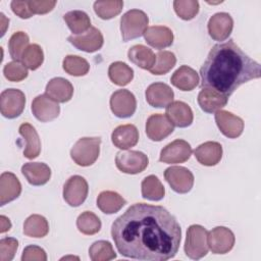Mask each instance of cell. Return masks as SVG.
<instances>
[{
	"label": "cell",
	"instance_id": "30bf717a",
	"mask_svg": "<svg viewBox=\"0 0 261 261\" xmlns=\"http://www.w3.org/2000/svg\"><path fill=\"white\" fill-rule=\"evenodd\" d=\"M110 108L113 114L119 118L130 117L137 108L136 97L128 90H117L110 97Z\"/></svg>",
	"mask_w": 261,
	"mask_h": 261
},
{
	"label": "cell",
	"instance_id": "d590c367",
	"mask_svg": "<svg viewBox=\"0 0 261 261\" xmlns=\"http://www.w3.org/2000/svg\"><path fill=\"white\" fill-rule=\"evenodd\" d=\"M123 7L121 0H104L96 1L94 3V10L96 14L102 19H111L118 15Z\"/></svg>",
	"mask_w": 261,
	"mask_h": 261
},
{
	"label": "cell",
	"instance_id": "52a82bcc",
	"mask_svg": "<svg viewBox=\"0 0 261 261\" xmlns=\"http://www.w3.org/2000/svg\"><path fill=\"white\" fill-rule=\"evenodd\" d=\"M25 106V96L17 89H6L0 96L1 114L9 119L19 116Z\"/></svg>",
	"mask_w": 261,
	"mask_h": 261
},
{
	"label": "cell",
	"instance_id": "603a6c76",
	"mask_svg": "<svg viewBox=\"0 0 261 261\" xmlns=\"http://www.w3.org/2000/svg\"><path fill=\"white\" fill-rule=\"evenodd\" d=\"M111 141L115 147L127 150L137 145L139 141V130L134 124H122L114 128Z\"/></svg>",
	"mask_w": 261,
	"mask_h": 261
},
{
	"label": "cell",
	"instance_id": "83f0119b",
	"mask_svg": "<svg viewBox=\"0 0 261 261\" xmlns=\"http://www.w3.org/2000/svg\"><path fill=\"white\" fill-rule=\"evenodd\" d=\"M171 84L181 91H192L199 84V74L188 65H181L170 77Z\"/></svg>",
	"mask_w": 261,
	"mask_h": 261
},
{
	"label": "cell",
	"instance_id": "9a60e30c",
	"mask_svg": "<svg viewBox=\"0 0 261 261\" xmlns=\"http://www.w3.org/2000/svg\"><path fill=\"white\" fill-rule=\"evenodd\" d=\"M215 121L220 132L229 139H236L243 134L244 121L241 117L225 110L215 112Z\"/></svg>",
	"mask_w": 261,
	"mask_h": 261
},
{
	"label": "cell",
	"instance_id": "ac0fdd59",
	"mask_svg": "<svg viewBox=\"0 0 261 261\" xmlns=\"http://www.w3.org/2000/svg\"><path fill=\"white\" fill-rule=\"evenodd\" d=\"M146 101L155 108L166 107L173 101L174 93L171 88L164 83L151 84L146 90Z\"/></svg>",
	"mask_w": 261,
	"mask_h": 261
},
{
	"label": "cell",
	"instance_id": "7402d4cb",
	"mask_svg": "<svg viewBox=\"0 0 261 261\" xmlns=\"http://www.w3.org/2000/svg\"><path fill=\"white\" fill-rule=\"evenodd\" d=\"M21 193V185L15 174L5 171L0 176V205L15 200Z\"/></svg>",
	"mask_w": 261,
	"mask_h": 261
},
{
	"label": "cell",
	"instance_id": "484cf974",
	"mask_svg": "<svg viewBox=\"0 0 261 261\" xmlns=\"http://www.w3.org/2000/svg\"><path fill=\"white\" fill-rule=\"evenodd\" d=\"M146 42L155 49H164L173 43L172 31L163 25H153L146 30L144 33Z\"/></svg>",
	"mask_w": 261,
	"mask_h": 261
},
{
	"label": "cell",
	"instance_id": "d4e9b609",
	"mask_svg": "<svg viewBox=\"0 0 261 261\" xmlns=\"http://www.w3.org/2000/svg\"><path fill=\"white\" fill-rule=\"evenodd\" d=\"M45 94L57 103L68 102L73 95V87L69 81L63 77H54L46 86Z\"/></svg>",
	"mask_w": 261,
	"mask_h": 261
},
{
	"label": "cell",
	"instance_id": "1f68e13d",
	"mask_svg": "<svg viewBox=\"0 0 261 261\" xmlns=\"http://www.w3.org/2000/svg\"><path fill=\"white\" fill-rule=\"evenodd\" d=\"M48 232L49 223L42 215L33 214L23 223V233L30 238H44Z\"/></svg>",
	"mask_w": 261,
	"mask_h": 261
},
{
	"label": "cell",
	"instance_id": "3957f363",
	"mask_svg": "<svg viewBox=\"0 0 261 261\" xmlns=\"http://www.w3.org/2000/svg\"><path fill=\"white\" fill-rule=\"evenodd\" d=\"M148 15L140 9H130L120 18V32L124 42L140 38L148 29Z\"/></svg>",
	"mask_w": 261,
	"mask_h": 261
},
{
	"label": "cell",
	"instance_id": "2e32d148",
	"mask_svg": "<svg viewBox=\"0 0 261 261\" xmlns=\"http://www.w3.org/2000/svg\"><path fill=\"white\" fill-rule=\"evenodd\" d=\"M173 124L167 118L166 115L156 113L149 116L146 122V134L147 137L154 141L160 142L167 138L173 132Z\"/></svg>",
	"mask_w": 261,
	"mask_h": 261
},
{
	"label": "cell",
	"instance_id": "b9f144b4",
	"mask_svg": "<svg viewBox=\"0 0 261 261\" xmlns=\"http://www.w3.org/2000/svg\"><path fill=\"white\" fill-rule=\"evenodd\" d=\"M175 13L184 20L193 19L199 12V2L196 0H175L173 1Z\"/></svg>",
	"mask_w": 261,
	"mask_h": 261
},
{
	"label": "cell",
	"instance_id": "4fadbf2b",
	"mask_svg": "<svg viewBox=\"0 0 261 261\" xmlns=\"http://www.w3.org/2000/svg\"><path fill=\"white\" fill-rule=\"evenodd\" d=\"M68 42L76 49L92 53L102 48L104 39L102 33L95 27H91L86 33L81 35H71L67 38Z\"/></svg>",
	"mask_w": 261,
	"mask_h": 261
},
{
	"label": "cell",
	"instance_id": "7bdbcfd3",
	"mask_svg": "<svg viewBox=\"0 0 261 261\" xmlns=\"http://www.w3.org/2000/svg\"><path fill=\"white\" fill-rule=\"evenodd\" d=\"M4 76L10 82H21L28 76L27 67L19 61H11L5 64L3 68Z\"/></svg>",
	"mask_w": 261,
	"mask_h": 261
},
{
	"label": "cell",
	"instance_id": "e575fe53",
	"mask_svg": "<svg viewBox=\"0 0 261 261\" xmlns=\"http://www.w3.org/2000/svg\"><path fill=\"white\" fill-rule=\"evenodd\" d=\"M76 227L82 233L92 236L100 231L101 220L95 213L85 211L79 215L76 219Z\"/></svg>",
	"mask_w": 261,
	"mask_h": 261
},
{
	"label": "cell",
	"instance_id": "44dd1931",
	"mask_svg": "<svg viewBox=\"0 0 261 261\" xmlns=\"http://www.w3.org/2000/svg\"><path fill=\"white\" fill-rule=\"evenodd\" d=\"M194 155L202 165L214 166L222 158V146L217 142H205L194 150Z\"/></svg>",
	"mask_w": 261,
	"mask_h": 261
},
{
	"label": "cell",
	"instance_id": "8992f818",
	"mask_svg": "<svg viewBox=\"0 0 261 261\" xmlns=\"http://www.w3.org/2000/svg\"><path fill=\"white\" fill-rule=\"evenodd\" d=\"M149 163L147 155L140 151H121L116 154V167L123 173L137 174L144 171Z\"/></svg>",
	"mask_w": 261,
	"mask_h": 261
},
{
	"label": "cell",
	"instance_id": "4316f807",
	"mask_svg": "<svg viewBox=\"0 0 261 261\" xmlns=\"http://www.w3.org/2000/svg\"><path fill=\"white\" fill-rule=\"evenodd\" d=\"M19 135L25 141L23 156L28 159H35L41 153V141L36 128L28 122L20 124L18 128Z\"/></svg>",
	"mask_w": 261,
	"mask_h": 261
},
{
	"label": "cell",
	"instance_id": "5bb4252c",
	"mask_svg": "<svg viewBox=\"0 0 261 261\" xmlns=\"http://www.w3.org/2000/svg\"><path fill=\"white\" fill-rule=\"evenodd\" d=\"M32 112L38 120L48 122L58 117L60 106L46 94L39 95L32 102Z\"/></svg>",
	"mask_w": 261,
	"mask_h": 261
},
{
	"label": "cell",
	"instance_id": "cb8c5ba5",
	"mask_svg": "<svg viewBox=\"0 0 261 261\" xmlns=\"http://www.w3.org/2000/svg\"><path fill=\"white\" fill-rule=\"evenodd\" d=\"M21 173L33 186H43L51 177L50 167L43 162H28L21 166Z\"/></svg>",
	"mask_w": 261,
	"mask_h": 261
},
{
	"label": "cell",
	"instance_id": "c3c4849f",
	"mask_svg": "<svg viewBox=\"0 0 261 261\" xmlns=\"http://www.w3.org/2000/svg\"><path fill=\"white\" fill-rule=\"evenodd\" d=\"M10 228H11V222L9 218H7L4 215H1L0 216V232L4 233L8 231Z\"/></svg>",
	"mask_w": 261,
	"mask_h": 261
},
{
	"label": "cell",
	"instance_id": "e0dca14e",
	"mask_svg": "<svg viewBox=\"0 0 261 261\" xmlns=\"http://www.w3.org/2000/svg\"><path fill=\"white\" fill-rule=\"evenodd\" d=\"M233 29L232 17L226 12H218L212 15L208 21L209 36L215 41L228 39Z\"/></svg>",
	"mask_w": 261,
	"mask_h": 261
},
{
	"label": "cell",
	"instance_id": "ee69618b",
	"mask_svg": "<svg viewBox=\"0 0 261 261\" xmlns=\"http://www.w3.org/2000/svg\"><path fill=\"white\" fill-rule=\"evenodd\" d=\"M18 248V241L14 238L0 240V261H11Z\"/></svg>",
	"mask_w": 261,
	"mask_h": 261
},
{
	"label": "cell",
	"instance_id": "f546056e",
	"mask_svg": "<svg viewBox=\"0 0 261 261\" xmlns=\"http://www.w3.org/2000/svg\"><path fill=\"white\" fill-rule=\"evenodd\" d=\"M127 57L130 62L143 69H150L156 59V55L151 49L144 45H135L128 49Z\"/></svg>",
	"mask_w": 261,
	"mask_h": 261
},
{
	"label": "cell",
	"instance_id": "f1b7e54d",
	"mask_svg": "<svg viewBox=\"0 0 261 261\" xmlns=\"http://www.w3.org/2000/svg\"><path fill=\"white\" fill-rule=\"evenodd\" d=\"M125 204V200L113 191H103L97 198V207L105 214H114Z\"/></svg>",
	"mask_w": 261,
	"mask_h": 261
},
{
	"label": "cell",
	"instance_id": "7c38bea8",
	"mask_svg": "<svg viewBox=\"0 0 261 261\" xmlns=\"http://www.w3.org/2000/svg\"><path fill=\"white\" fill-rule=\"evenodd\" d=\"M192 155L191 145L185 140H175L166 145L160 153L159 160L167 164L184 163L190 159Z\"/></svg>",
	"mask_w": 261,
	"mask_h": 261
},
{
	"label": "cell",
	"instance_id": "ffe728a7",
	"mask_svg": "<svg viewBox=\"0 0 261 261\" xmlns=\"http://www.w3.org/2000/svg\"><path fill=\"white\" fill-rule=\"evenodd\" d=\"M228 97L210 88H203L198 94V104L206 113H214L223 108Z\"/></svg>",
	"mask_w": 261,
	"mask_h": 261
},
{
	"label": "cell",
	"instance_id": "d6986e66",
	"mask_svg": "<svg viewBox=\"0 0 261 261\" xmlns=\"http://www.w3.org/2000/svg\"><path fill=\"white\" fill-rule=\"evenodd\" d=\"M165 114L170 122L177 127H188L194 119L191 107L182 101H172L168 104Z\"/></svg>",
	"mask_w": 261,
	"mask_h": 261
},
{
	"label": "cell",
	"instance_id": "5b68a950",
	"mask_svg": "<svg viewBox=\"0 0 261 261\" xmlns=\"http://www.w3.org/2000/svg\"><path fill=\"white\" fill-rule=\"evenodd\" d=\"M208 231L202 225L193 224L187 230V238L185 242L186 255L194 260H199L207 255Z\"/></svg>",
	"mask_w": 261,
	"mask_h": 261
},
{
	"label": "cell",
	"instance_id": "d6a6232c",
	"mask_svg": "<svg viewBox=\"0 0 261 261\" xmlns=\"http://www.w3.org/2000/svg\"><path fill=\"white\" fill-rule=\"evenodd\" d=\"M110 81L117 86H126L134 77V70L126 63L121 61L112 62L108 68Z\"/></svg>",
	"mask_w": 261,
	"mask_h": 261
},
{
	"label": "cell",
	"instance_id": "f6af8a7d",
	"mask_svg": "<svg viewBox=\"0 0 261 261\" xmlns=\"http://www.w3.org/2000/svg\"><path fill=\"white\" fill-rule=\"evenodd\" d=\"M22 261H46L47 255L44 249H42L39 246L36 245H30L23 249L22 255H21Z\"/></svg>",
	"mask_w": 261,
	"mask_h": 261
},
{
	"label": "cell",
	"instance_id": "6da1fadb",
	"mask_svg": "<svg viewBox=\"0 0 261 261\" xmlns=\"http://www.w3.org/2000/svg\"><path fill=\"white\" fill-rule=\"evenodd\" d=\"M111 237L121 256L143 261H165L179 248L181 229L164 207L136 203L117 217Z\"/></svg>",
	"mask_w": 261,
	"mask_h": 261
},
{
	"label": "cell",
	"instance_id": "ba28073f",
	"mask_svg": "<svg viewBox=\"0 0 261 261\" xmlns=\"http://www.w3.org/2000/svg\"><path fill=\"white\" fill-rule=\"evenodd\" d=\"M89 187L81 175L70 176L63 186V199L71 207L81 206L87 199Z\"/></svg>",
	"mask_w": 261,
	"mask_h": 261
},
{
	"label": "cell",
	"instance_id": "8d00e7d4",
	"mask_svg": "<svg viewBox=\"0 0 261 261\" xmlns=\"http://www.w3.org/2000/svg\"><path fill=\"white\" fill-rule=\"evenodd\" d=\"M62 67L65 72L73 76L86 75L90 69L89 62L76 55H67L64 57L62 62Z\"/></svg>",
	"mask_w": 261,
	"mask_h": 261
},
{
	"label": "cell",
	"instance_id": "9c48e42d",
	"mask_svg": "<svg viewBox=\"0 0 261 261\" xmlns=\"http://www.w3.org/2000/svg\"><path fill=\"white\" fill-rule=\"evenodd\" d=\"M164 178L178 194L189 193L194 186L193 173L184 166H171L165 169Z\"/></svg>",
	"mask_w": 261,
	"mask_h": 261
},
{
	"label": "cell",
	"instance_id": "836d02e7",
	"mask_svg": "<svg viewBox=\"0 0 261 261\" xmlns=\"http://www.w3.org/2000/svg\"><path fill=\"white\" fill-rule=\"evenodd\" d=\"M142 197L150 201H160L165 195V189L159 178L153 174L142 180Z\"/></svg>",
	"mask_w": 261,
	"mask_h": 261
},
{
	"label": "cell",
	"instance_id": "4dcf8cb0",
	"mask_svg": "<svg viewBox=\"0 0 261 261\" xmlns=\"http://www.w3.org/2000/svg\"><path fill=\"white\" fill-rule=\"evenodd\" d=\"M63 19L74 36L84 34L91 28L89 15L82 10L68 11L63 15Z\"/></svg>",
	"mask_w": 261,
	"mask_h": 261
},
{
	"label": "cell",
	"instance_id": "7dc6e473",
	"mask_svg": "<svg viewBox=\"0 0 261 261\" xmlns=\"http://www.w3.org/2000/svg\"><path fill=\"white\" fill-rule=\"evenodd\" d=\"M11 9L13 11V13H15L17 16H19L20 18L27 19L32 17L34 14L31 11L30 7H29V2L22 1V0H13L10 3Z\"/></svg>",
	"mask_w": 261,
	"mask_h": 261
},
{
	"label": "cell",
	"instance_id": "8fae6325",
	"mask_svg": "<svg viewBox=\"0 0 261 261\" xmlns=\"http://www.w3.org/2000/svg\"><path fill=\"white\" fill-rule=\"evenodd\" d=\"M233 232L225 226H216L207 234L208 247L214 254H226L234 245Z\"/></svg>",
	"mask_w": 261,
	"mask_h": 261
},
{
	"label": "cell",
	"instance_id": "277c9868",
	"mask_svg": "<svg viewBox=\"0 0 261 261\" xmlns=\"http://www.w3.org/2000/svg\"><path fill=\"white\" fill-rule=\"evenodd\" d=\"M100 144L101 139L99 137L81 138L71 148L70 157L80 166H90L99 157Z\"/></svg>",
	"mask_w": 261,
	"mask_h": 261
},
{
	"label": "cell",
	"instance_id": "74e56055",
	"mask_svg": "<svg viewBox=\"0 0 261 261\" xmlns=\"http://www.w3.org/2000/svg\"><path fill=\"white\" fill-rule=\"evenodd\" d=\"M176 63L175 55L170 51H159L156 54L154 65L149 69L152 74L162 75L170 71Z\"/></svg>",
	"mask_w": 261,
	"mask_h": 261
},
{
	"label": "cell",
	"instance_id": "60d3db41",
	"mask_svg": "<svg viewBox=\"0 0 261 261\" xmlns=\"http://www.w3.org/2000/svg\"><path fill=\"white\" fill-rule=\"evenodd\" d=\"M44 61V53L42 48L38 44H31L25 49L21 56V63L32 69L36 70L38 69Z\"/></svg>",
	"mask_w": 261,
	"mask_h": 261
},
{
	"label": "cell",
	"instance_id": "f35d334b",
	"mask_svg": "<svg viewBox=\"0 0 261 261\" xmlns=\"http://www.w3.org/2000/svg\"><path fill=\"white\" fill-rule=\"evenodd\" d=\"M30 39L24 32L14 33L8 41V50L13 61L21 60V56L29 47Z\"/></svg>",
	"mask_w": 261,
	"mask_h": 261
},
{
	"label": "cell",
	"instance_id": "bcb514c9",
	"mask_svg": "<svg viewBox=\"0 0 261 261\" xmlns=\"http://www.w3.org/2000/svg\"><path fill=\"white\" fill-rule=\"evenodd\" d=\"M29 7L33 14H46L56 5L55 0H29Z\"/></svg>",
	"mask_w": 261,
	"mask_h": 261
},
{
	"label": "cell",
	"instance_id": "7a4b0ae2",
	"mask_svg": "<svg viewBox=\"0 0 261 261\" xmlns=\"http://www.w3.org/2000/svg\"><path fill=\"white\" fill-rule=\"evenodd\" d=\"M200 74L202 89L210 88L229 97L243 84L259 79L261 70L260 64L229 39L212 47Z\"/></svg>",
	"mask_w": 261,
	"mask_h": 261
},
{
	"label": "cell",
	"instance_id": "ab89813d",
	"mask_svg": "<svg viewBox=\"0 0 261 261\" xmlns=\"http://www.w3.org/2000/svg\"><path fill=\"white\" fill-rule=\"evenodd\" d=\"M90 259L93 261H109L116 258L112 245L107 241H97L89 249Z\"/></svg>",
	"mask_w": 261,
	"mask_h": 261
}]
</instances>
